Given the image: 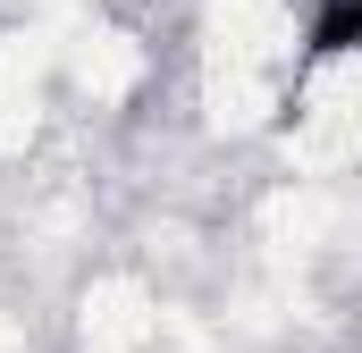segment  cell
<instances>
[{"label": "cell", "instance_id": "1", "mask_svg": "<svg viewBox=\"0 0 362 353\" xmlns=\"http://www.w3.org/2000/svg\"><path fill=\"white\" fill-rule=\"evenodd\" d=\"M303 51L312 59H354L362 51V0H320L312 25H303Z\"/></svg>", "mask_w": 362, "mask_h": 353}]
</instances>
